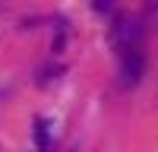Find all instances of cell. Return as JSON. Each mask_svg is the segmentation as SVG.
<instances>
[{"label":"cell","mask_w":158,"mask_h":152,"mask_svg":"<svg viewBox=\"0 0 158 152\" xmlns=\"http://www.w3.org/2000/svg\"><path fill=\"white\" fill-rule=\"evenodd\" d=\"M120 67H123V82H127V86H136L139 76H142V70H146V57H142L139 44L123 48V60H120Z\"/></svg>","instance_id":"obj_1"},{"label":"cell","mask_w":158,"mask_h":152,"mask_svg":"<svg viewBox=\"0 0 158 152\" xmlns=\"http://www.w3.org/2000/svg\"><path fill=\"white\" fill-rule=\"evenodd\" d=\"M117 41H120V48H130V44H139V22L133 19H123L120 25H117Z\"/></svg>","instance_id":"obj_2"},{"label":"cell","mask_w":158,"mask_h":152,"mask_svg":"<svg viewBox=\"0 0 158 152\" xmlns=\"http://www.w3.org/2000/svg\"><path fill=\"white\" fill-rule=\"evenodd\" d=\"M146 10L149 13H158V0H146Z\"/></svg>","instance_id":"obj_5"},{"label":"cell","mask_w":158,"mask_h":152,"mask_svg":"<svg viewBox=\"0 0 158 152\" xmlns=\"http://www.w3.org/2000/svg\"><path fill=\"white\" fill-rule=\"evenodd\" d=\"M92 6H95L98 13H108V10L114 6V0H92Z\"/></svg>","instance_id":"obj_4"},{"label":"cell","mask_w":158,"mask_h":152,"mask_svg":"<svg viewBox=\"0 0 158 152\" xmlns=\"http://www.w3.org/2000/svg\"><path fill=\"white\" fill-rule=\"evenodd\" d=\"M35 143H38V149H48L51 146V136H48V124L44 120H35Z\"/></svg>","instance_id":"obj_3"}]
</instances>
